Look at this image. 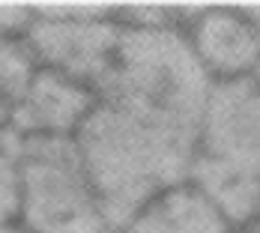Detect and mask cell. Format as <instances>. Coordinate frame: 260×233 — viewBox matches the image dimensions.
Instances as JSON below:
<instances>
[{
  "mask_svg": "<svg viewBox=\"0 0 260 233\" xmlns=\"http://www.w3.org/2000/svg\"><path fill=\"white\" fill-rule=\"evenodd\" d=\"M188 182L198 185L234 227L260 218V84L215 81L194 144Z\"/></svg>",
  "mask_w": 260,
  "mask_h": 233,
  "instance_id": "cell-1",
  "label": "cell"
},
{
  "mask_svg": "<svg viewBox=\"0 0 260 233\" xmlns=\"http://www.w3.org/2000/svg\"><path fill=\"white\" fill-rule=\"evenodd\" d=\"M3 141L21 164L18 224L27 233H99L111 227L75 138H18L6 129Z\"/></svg>",
  "mask_w": 260,
  "mask_h": 233,
  "instance_id": "cell-2",
  "label": "cell"
},
{
  "mask_svg": "<svg viewBox=\"0 0 260 233\" xmlns=\"http://www.w3.org/2000/svg\"><path fill=\"white\" fill-rule=\"evenodd\" d=\"M36 21L27 42L39 63L51 72L75 78L99 90L123 39V24L117 21V6L99 3H48L33 6Z\"/></svg>",
  "mask_w": 260,
  "mask_h": 233,
  "instance_id": "cell-3",
  "label": "cell"
},
{
  "mask_svg": "<svg viewBox=\"0 0 260 233\" xmlns=\"http://www.w3.org/2000/svg\"><path fill=\"white\" fill-rule=\"evenodd\" d=\"M185 36L212 84L257 72L260 42L242 6H201L185 24Z\"/></svg>",
  "mask_w": 260,
  "mask_h": 233,
  "instance_id": "cell-4",
  "label": "cell"
},
{
  "mask_svg": "<svg viewBox=\"0 0 260 233\" xmlns=\"http://www.w3.org/2000/svg\"><path fill=\"white\" fill-rule=\"evenodd\" d=\"M96 90L42 66L27 96L9 111L6 129L18 138H75L96 108Z\"/></svg>",
  "mask_w": 260,
  "mask_h": 233,
  "instance_id": "cell-5",
  "label": "cell"
},
{
  "mask_svg": "<svg viewBox=\"0 0 260 233\" xmlns=\"http://www.w3.org/2000/svg\"><path fill=\"white\" fill-rule=\"evenodd\" d=\"M123 230L126 233H231L234 221L215 207L198 185L180 182V185L161 191L158 197H153Z\"/></svg>",
  "mask_w": 260,
  "mask_h": 233,
  "instance_id": "cell-6",
  "label": "cell"
},
{
  "mask_svg": "<svg viewBox=\"0 0 260 233\" xmlns=\"http://www.w3.org/2000/svg\"><path fill=\"white\" fill-rule=\"evenodd\" d=\"M39 72L42 63L27 36H12L0 42V102L6 105V111H12L24 99Z\"/></svg>",
  "mask_w": 260,
  "mask_h": 233,
  "instance_id": "cell-7",
  "label": "cell"
},
{
  "mask_svg": "<svg viewBox=\"0 0 260 233\" xmlns=\"http://www.w3.org/2000/svg\"><path fill=\"white\" fill-rule=\"evenodd\" d=\"M21 221V164L15 150L0 138V227Z\"/></svg>",
  "mask_w": 260,
  "mask_h": 233,
  "instance_id": "cell-8",
  "label": "cell"
},
{
  "mask_svg": "<svg viewBox=\"0 0 260 233\" xmlns=\"http://www.w3.org/2000/svg\"><path fill=\"white\" fill-rule=\"evenodd\" d=\"M242 12L248 15V21L254 27V33H257V42H260V3H251V6H242Z\"/></svg>",
  "mask_w": 260,
  "mask_h": 233,
  "instance_id": "cell-9",
  "label": "cell"
},
{
  "mask_svg": "<svg viewBox=\"0 0 260 233\" xmlns=\"http://www.w3.org/2000/svg\"><path fill=\"white\" fill-rule=\"evenodd\" d=\"M6 123H9V111H6V105L0 102V138H3V131H6Z\"/></svg>",
  "mask_w": 260,
  "mask_h": 233,
  "instance_id": "cell-10",
  "label": "cell"
},
{
  "mask_svg": "<svg viewBox=\"0 0 260 233\" xmlns=\"http://www.w3.org/2000/svg\"><path fill=\"white\" fill-rule=\"evenodd\" d=\"M231 233H260V224H245V227H234Z\"/></svg>",
  "mask_w": 260,
  "mask_h": 233,
  "instance_id": "cell-11",
  "label": "cell"
},
{
  "mask_svg": "<svg viewBox=\"0 0 260 233\" xmlns=\"http://www.w3.org/2000/svg\"><path fill=\"white\" fill-rule=\"evenodd\" d=\"M0 233H27L21 224H12V227H0Z\"/></svg>",
  "mask_w": 260,
  "mask_h": 233,
  "instance_id": "cell-12",
  "label": "cell"
},
{
  "mask_svg": "<svg viewBox=\"0 0 260 233\" xmlns=\"http://www.w3.org/2000/svg\"><path fill=\"white\" fill-rule=\"evenodd\" d=\"M99 233H126V230H120V227H105V230H99Z\"/></svg>",
  "mask_w": 260,
  "mask_h": 233,
  "instance_id": "cell-13",
  "label": "cell"
},
{
  "mask_svg": "<svg viewBox=\"0 0 260 233\" xmlns=\"http://www.w3.org/2000/svg\"><path fill=\"white\" fill-rule=\"evenodd\" d=\"M3 39H6V36H3V33H0V42H3Z\"/></svg>",
  "mask_w": 260,
  "mask_h": 233,
  "instance_id": "cell-14",
  "label": "cell"
},
{
  "mask_svg": "<svg viewBox=\"0 0 260 233\" xmlns=\"http://www.w3.org/2000/svg\"><path fill=\"white\" fill-rule=\"evenodd\" d=\"M257 224H260V218H257Z\"/></svg>",
  "mask_w": 260,
  "mask_h": 233,
  "instance_id": "cell-15",
  "label": "cell"
}]
</instances>
